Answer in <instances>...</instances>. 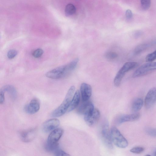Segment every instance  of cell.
I'll list each match as a JSON object with an SVG mask.
<instances>
[{
    "label": "cell",
    "instance_id": "obj_9",
    "mask_svg": "<svg viewBox=\"0 0 156 156\" xmlns=\"http://www.w3.org/2000/svg\"><path fill=\"white\" fill-rule=\"evenodd\" d=\"M58 119L54 118L48 120L45 122L42 126V130L45 133L48 132L55 129L60 125Z\"/></svg>",
    "mask_w": 156,
    "mask_h": 156
},
{
    "label": "cell",
    "instance_id": "obj_11",
    "mask_svg": "<svg viewBox=\"0 0 156 156\" xmlns=\"http://www.w3.org/2000/svg\"><path fill=\"white\" fill-rule=\"evenodd\" d=\"M40 104L37 99L32 100L30 103L27 105L25 107V110L26 112L30 114H33L37 112L39 110Z\"/></svg>",
    "mask_w": 156,
    "mask_h": 156
},
{
    "label": "cell",
    "instance_id": "obj_16",
    "mask_svg": "<svg viewBox=\"0 0 156 156\" xmlns=\"http://www.w3.org/2000/svg\"><path fill=\"white\" fill-rule=\"evenodd\" d=\"M138 65L137 62H129L125 63L119 70L124 76L129 71L135 68Z\"/></svg>",
    "mask_w": 156,
    "mask_h": 156
},
{
    "label": "cell",
    "instance_id": "obj_25",
    "mask_svg": "<svg viewBox=\"0 0 156 156\" xmlns=\"http://www.w3.org/2000/svg\"><path fill=\"white\" fill-rule=\"evenodd\" d=\"M43 53V50L41 48H38L34 51L32 55L34 58H38L41 57Z\"/></svg>",
    "mask_w": 156,
    "mask_h": 156
},
{
    "label": "cell",
    "instance_id": "obj_8",
    "mask_svg": "<svg viewBox=\"0 0 156 156\" xmlns=\"http://www.w3.org/2000/svg\"><path fill=\"white\" fill-rule=\"evenodd\" d=\"M156 101V88H151L148 92L145 99L146 107L149 108L152 107Z\"/></svg>",
    "mask_w": 156,
    "mask_h": 156
},
{
    "label": "cell",
    "instance_id": "obj_33",
    "mask_svg": "<svg viewBox=\"0 0 156 156\" xmlns=\"http://www.w3.org/2000/svg\"><path fill=\"white\" fill-rule=\"evenodd\" d=\"M142 32L140 30L137 31L134 34V36L136 38L139 37L142 34Z\"/></svg>",
    "mask_w": 156,
    "mask_h": 156
},
{
    "label": "cell",
    "instance_id": "obj_2",
    "mask_svg": "<svg viewBox=\"0 0 156 156\" xmlns=\"http://www.w3.org/2000/svg\"><path fill=\"white\" fill-rule=\"evenodd\" d=\"M110 133L112 142L117 147L123 148L128 146L127 140L115 126L112 127Z\"/></svg>",
    "mask_w": 156,
    "mask_h": 156
},
{
    "label": "cell",
    "instance_id": "obj_26",
    "mask_svg": "<svg viewBox=\"0 0 156 156\" xmlns=\"http://www.w3.org/2000/svg\"><path fill=\"white\" fill-rule=\"evenodd\" d=\"M17 51L15 50L12 49L9 51L7 54L8 58L10 59L14 58L17 55Z\"/></svg>",
    "mask_w": 156,
    "mask_h": 156
},
{
    "label": "cell",
    "instance_id": "obj_12",
    "mask_svg": "<svg viewBox=\"0 0 156 156\" xmlns=\"http://www.w3.org/2000/svg\"><path fill=\"white\" fill-rule=\"evenodd\" d=\"M63 133L62 129L58 128L53 130L48 136L47 142L50 143H57Z\"/></svg>",
    "mask_w": 156,
    "mask_h": 156
},
{
    "label": "cell",
    "instance_id": "obj_4",
    "mask_svg": "<svg viewBox=\"0 0 156 156\" xmlns=\"http://www.w3.org/2000/svg\"><path fill=\"white\" fill-rule=\"evenodd\" d=\"M101 134L102 140L105 145L108 148H112V142L111 139L110 133L109 130L108 121L107 120L105 121L103 123Z\"/></svg>",
    "mask_w": 156,
    "mask_h": 156
},
{
    "label": "cell",
    "instance_id": "obj_28",
    "mask_svg": "<svg viewBox=\"0 0 156 156\" xmlns=\"http://www.w3.org/2000/svg\"><path fill=\"white\" fill-rule=\"evenodd\" d=\"M105 57L108 59H112L116 58L118 57V54L115 52L110 51L106 53Z\"/></svg>",
    "mask_w": 156,
    "mask_h": 156
},
{
    "label": "cell",
    "instance_id": "obj_21",
    "mask_svg": "<svg viewBox=\"0 0 156 156\" xmlns=\"http://www.w3.org/2000/svg\"><path fill=\"white\" fill-rule=\"evenodd\" d=\"M46 151L54 153L59 148L58 144L57 142L54 143H50L47 142L45 146Z\"/></svg>",
    "mask_w": 156,
    "mask_h": 156
},
{
    "label": "cell",
    "instance_id": "obj_13",
    "mask_svg": "<svg viewBox=\"0 0 156 156\" xmlns=\"http://www.w3.org/2000/svg\"><path fill=\"white\" fill-rule=\"evenodd\" d=\"M156 44V39H154L148 42L140 44L137 46L134 49V54L135 55H138L148 48Z\"/></svg>",
    "mask_w": 156,
    "mask_h": 156
},
{
    "label": "cell",
    "instance_id": "obj_23",
    "mask_svg": "<svg viewBox=\"0 0 156 156\" xmlns=\"http://www.w3.org/2000/svg\"><path fill=\"white\" fill-rule=\"evenodd\" d=\"M140 2L143 9L147 10L149 9L151 4V0H140Z\"/></svg>",
    "mask_w": 156,
    "mask_h": 156
},
{
    "label": "cell",
    "instance_id": "obj_6",
    "mask_svg": "<svg viewBox=\"0 0 156 156\" xmlns=\"http://www.w3.org/2000/svg\"><path fill=\"white\" fill-rule=\"evenodd\" d=\"M83 102L78 108L77 112L84 116L90 114L94 109L93 104L88 100Z\"/></svg>",
    "mask_w": 156,
    "mask_h": 156
},
{
    "label": "cell",
    "instance_id": "obj_32",
    "mask_svg": "<svg viewBox=\"0 0 156 156\" xmlns=\"http://www.w3.org/2000/svg\"><path fill=\"white\" fill-rule=\"evenodd\" d=\"M5 101V92L1 89L0 90V103L2 104Z\"/></svg>",
    "mask_w": 156,
    "mask_h": 156
},
{
    "label": "cell",
    "instance_id": "obj_29",
    "mask_svg": "<svg viewBox=\"0 0 156 156\" xmlns=\"http://www.w3.org/2000/svg\"><path fill=\"white\" fill-rule=\"evenodd\" d=\"M54 155L57 156H69V154L66 153L60 148L58 149L54 153Z\"/></svg>",
    "mask_w": 156,
    "mask_h": 156
},
{
    "label": "cell",
    "instance_id": "obj_18",
    "mask_svg": "<svg viewBox=\"0 0 156 156\" xmlns=\"http://www.w3.org/2000/svg\"><path fill=\"white\" fill-rule=\"evenodd\" d=\"M1 89L3 90L4 92H7L13 99H15L17 95L16 90L15 88L12 85H5Z\"/></svg>",
    "mask_w": 156,
    "mask_h": 156
},
{
    "label": "cell",
    "instance_id": "obj_10",
    "mask_svg": "<svg viewBox=\"0 0 156 156\" xmlns=\"http://www.w3.org/2000/svg\"><path fill=\"white\" fill-rule=\"evenodd\" d=\"M80 90L82 101L88 100L92 94L91 86L86 83H83L81 85Z\"/></svg>",
    "mask_w": 156,
    "mask_h": 156
},
{
    "label": "cell",
    "instance_id": "obj_24",
    "mask_svg": "<svg viewBox=\"0 0 156 156\" xmlns=\"http://www.w3.org/2000/svg\"><path fill=\"white\" fill-rule=\"evenodd\" d=\"M156 59V49L153 52L148 54L146 57L147 62H152Z\"/></svg>",
    "mask_w": 156,
    "mask_h": 156
},
{
    "label": "cell",
    "instance_id": "obj_31",
    "mask_svg": "<svg viewBox=\"0 0 156 156\" xmlns=\"http://www.w3.org/2000/svg\"><path fill=\"white\" fill-rule=\"evenodd\" d=\"M125 15L126 18L127 19H130L133 16L132 11L130 9H127L125 12Z\"/></svg>",
    "mask_w": 156,
    "mask_h": 156
},
{
    "label": "cell",
    "instance_id": "obj_19",
    "mask_svg": "<svg viewBox=\"0 0 156 156\" xmlns=\"http://www.w3.org/2000/svg\"><path fill=\"white\" fill-rule=\"evenodd\" d=\"M144 103L143 100L140 98H136L133 101L132 106V110L134 112L139 111L142 108Z\"/></svg>",
    "mask_w": 156,
    "mask_h": 156
},
{
    "label": "cell",
    "instance_id": "obj_15",
    "mask_svg": "<svg viewBox=\"0 0 156 156\" xmlns=\"http://www.w3.org/2000/svg\"><path fill=\"white\" fill-rule=\"evenodd\" d=\"M80 91L77 90L74 94L69 106L67 110L68 112L76 108L79 105L80 101Z\"/></svg>",
    "mask_w": 156,
    "mask_h": 156
},
{
    "label": "cell",
    "instance_id": "obj_17",
    "mask_svg": "<svg viewBox=\"0 0 156 156\" xmlns=\"http://www.w3.org/2000/svg\"><path fill=\"white\" fill-rule=\"evenodd\" d=\"M35 133V130L32 129L23 132L21 134V137L23 141L26 142H29L34 138Z\"/></svg>",
    "mask_w": 156,
    "mask_h": 156
},
{
    "label": "cell",
    "instance_id": "obj_7",
    "mask_svg": "<svg viewBox=\"0 0 156 156\" xmlns=\"http://www.w3.org/2000/svg\"><path fill=\"white\" fill-rule=\"evenodd\" d=\"M99 111L94 108L92 112L90 115L84 116V119L86 123L90 126L95 125L98 122L100 117Z\"/></svg>",
    "mask_w": 156,
    "mask_h": 156
},
{
    "label": "cell",
    "instance_id": "obj_27",
    "mask_svg": "<svg viewBox=\"0 0 156 156\" xmlns=\"http://www.w3.org/2000/svg\"><path fill=\"white\" fill-rule=\"evenodd\" d=\"M144 151V148L141 147H134L130 150V151L136 154H140Z\"/></svg>",
    "mask_w": 156,
    "mask_h": 156
},
{
    "label": "cell",
    "instance_id": "obj_20",
    "mask_svg": "<svg viewBox=\"0 0 156 156\" xmlns=\"http://www.w3.org/2000/svg\"><path fill=\"white\" fill-rule=\"evenodd\" d=\"M78 61V58H76L69 63L66 65V71L68 74L75 69Z\"/></svg>",
    "mask_w": 156,
    "mask_h": 156
},
{
    "label": "cell",
    "instance_id": "obj_22",
    "mask_svg": "<svg viewBox=\"0 0 156 156\" xmlns=\"http://www.w3.org/2000/svg\"><path fill=\"white\" fill-rule=\"evenodd\" d=\"M76 11L75 6L71 4H67L65 8V15L67 16H71L74 14Z\"/></svg>",
    "mask_w": 156,
    "mask_h": 156
},
{
    "label": "cell",
    "instance_id": "obj_34",
    "mask_svg": "<svg viewBox=\"0 0 156 156\" xmlns=\"http://www.w3.org/2000/svg\"><path fill=\"white\" fill-rule=\"evenodd\" d=\"M154 155L156 156V151L154 153Z\"/></svg>",
    "mask_w": 156,
    "mask_h": 156
},
{
    "label": "cell",
    "instance_id": "obj_5",
    "mask_svg": "<svg viewBox=\"0 0 156 156\" xmlns=\"http://www.w3.org/2000/svg\"><path fill=\"white\" fill-rule=\"evenodd\" d=\"M45 76L48 78L54 79H59L66 76V65L58 67L48 71Z\"/></svg>",
    "mask_w": 156,
    "mask_h": 156
},
{
    "label": "cell",
    "instance_id": "obj_3",
    "mask_svg": "<svg viewBox=\"0 0 156 156\" xmlns=\"http://www.w3.org/2000/svg\"><path fill=\"white\" fill-rule=\"evenodd\" d=\"M156 70V62H147L139 67L134 72L132 77L137 78L144 76Z\"/></svg>",
    "mask_w": 156,
    "mask_h": 156
},
{
    "label": "cell",
    "instance_id": "obj_14",
    "mask_svg": "<svg viewBox=\"0 0 156 156\" xmlns=\"http://www.w3.org/2000/svg\"><path fill=\"white\" fill-rule=\"evenodd\" d=\"M140 117V114L139 113L123 115L119 118L117 122L120 124L125 122L135 121L139 119Z\"/></svg>",
    "mask_w": 156,
    "mask_h": 156
},
{
    "label": "cell",
    "instance_id": "obj_30",
    "mask_svg": "<svg viewBox=\"0 0 156 156\" xmlns=\"http://www.w3.org/2000/svg\"><path fill=\"white\" fill-rule=\"evenodd\" d=\"M146 131L149 135L156 137V128H148L146 129Z\"/></svg>",
    "mask_w": 156,
    "mask_h": 156
},
{
    "label": "cell",
    "instance_id": "obj_1",
    "mask_svg": "<svg viewBox=\"0 0 156 156\" xmlns=\"http://www.w3.org/2000/svg\"><path fill=\"white\" fill-rule=\"evenodd\" d=\"M75 87L72 86L69 89L65 98L60 105L51 114L53 117H58L64 114L67 111L73 98Z\"/></svg>",
    "mask_w": 156,
    "mask_h": 156
}]
</instances>
